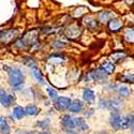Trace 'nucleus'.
I'll return each mask as SVG.
<instances>
[{
  "label": "nucleus",
  "mask_w": 134,
  "mask_h": 134,
  "mask_svg": "<svg viewBox=\"0 0 134 134\" xmlns=\"http://www.w3.org/2000/svg\"><path fill=\"white\" fill-rule=\"evenodd\" d=\"M71 103V99L70 98H66V97H60V98H57L55 102V106L57 109L59 110H64L69 107Z\"/></svg>",
  "instance_id": "nucleus-8"
},
{
  "label": "nucleus",
  "mask_w": 134,
  "mask_h": 134,
  "mask_svg": "<svg viewBox=\"0 0 134 134\" xmlns=\"http://www.w3.org/2000/svg\"><path fill=\"white\" fill-rule=\"evenodd\" d=\"M39 30H30L20 40H17L15 46L17 48H27V46H36L39 44Z\"/></svg>",
  "instance_id": "nucleus-2"
},
{
  "label": "nucleus",
  "mask_w": 134,
  "mask_h": 134,
  "mask_svg": "<svg viewBox=\"0 0 134 134\" xmlns=\"http://www.w3.org/2000/svg\"><path fill=\"white\" fill-rule=\"evenodd\" d=\"M53 46H54L55 48H57V49H61V48L64 47V43H62V42H60V41H55V42L53 43Z\"/></svg>",
  "instance_id": "nucleus-31"
},
{
  "label": "nucleus",
  "mask_w": 134,
  "mask_h": 134,
  "mask_svg": "<svg viewBox=\"0 0 134 134\" xmlns=\"http://www.w3.org/2000/svg\"><path fill=\"white\" fill-rule=\"evenodd\" d=\"M125 102L120 98H113L111 100H107V108H109L111 111H118L121 108H124Z\"/></svg>",
  "instance_id": "nucleus-5"
},
{
  "label": "nucleus",
  "mask_w": 134,
  "mask_h": 134,
  "mask_svg": "<svg viewBox=\"0 0 134 134\" xmlns=\"http://www.w3.org/2000/svg\"><path fill=\"white\" fill-rule=\"evenodd\" d=\"M17 134H32L31 132H18Z\"/></svg>",
  "instance_id": "nucleus-34"
},
{
  "label": "nucleus",
  "mask_w": 134,
  "mask_h": 134,
  "mask_svg": "<svg viewBox=\"0 0 134 134\" xmlns=\"http://www.w3.org/2000/svg\"><path fill=\"white\" fill-rule=\"evenodd\" d=\"M99 107L100 108H107V100L101 99L99 101Z\"/></svg>",
  "instance_id": "nucleus-32"
},
{
  "label": "nucleus",
  "mask_w": 134,
  "mask_h": 134,
  "mask_svg": "<svg viewBox=\"0 0 134 134\" xmlns=\"http://www.w3.org/2000/svg\"><path fill=\"white\" fill-rule=\"evenodd\" d=\"M73 121H74V126L75 128H77L80 131H87L88 130V125L86 124V121L84 120V118L82 117H76V118H73Z\"/></svg>",
  "instance_id": "nucleus-16"
},
{
  "label": "nucleus",
  "mask_w": 134,
  "mask_h": 134,
  "mask_svg": "<svg viewBox=\"0 0 134 134\" xmlns=\"http://www.w3.org/2000/svg\"><path fill=\"white\" fill-rule=\"evenodd\" d=\"M49 124H51L49 119H43V120H39L36 126L38 128H41V129H47L49 127Z\"/></svg>",
  "instance_id": "nucleus-27"
},
{
  "label": "nucleus",
  "mask_w": 134,
  "mask_h": 134,
  "mask_svg": "<svg viewBox=\"0 0 134 134\" xmlns=\"http://www.w3.org/2000/svg\"><path fill=\"white\" fill-rule=\"evenodd\" d=\"M8 74H9V84L14 88V90H20L23 88L25 76L24 73L21 72L20 69L16 68V66H11L8 69Z\"/></svg>",
  "instance_id": "nucleus-1"
},
{
  "label": "nucleus",
  "mask_w": 134,
  "mask_h": 134,
  "mask_svg": "<svg viewBox=\"0 0 134 134\" xmlns=\"http://www.w3.org/2000/svg\"><path fill=\"white\" fill-rule=\"evenodd\" d=\"M126 56H127V54L125 52H116L114 54H111L110 58H111V60H113V61H119L121 59L126 58Z\"/></svg>",
  "instance_id": "nucleus-25"
},
{
  "label": "nucleus",
  "mask_w": 134,
  "mask_h": 134,
  "mask_svg": "<svg viewBox=\"0 0 134 134\" xmlns=\"http://www.w3.org/2000/svg\"><path fill=\"white\" fill-rule=\"evenodd\" d=\"M19 36V30L17 29H8L4 31H0V41L3 43H10L17 39Z\"/></svg>",
  "instance_id": "nucleus-3"
},
{
  "label": "nucleus",
  "mask_w": 134,
  "mask_h": 134,
  "mask_svg": "<svg viewBox=\"0 0 134 134\" xmlns=\"http://www.w3.org/2000/svg\"><path fill=\"white\" fill-rule=\"evenodd\" d=\"M83 98H84V100H85L87 103H89V104L93 103V102L96 101L94 91L92 90V89H89V88L85 89V90L83 91Z\"/></svg>",
  "instance_id": "nucleus-15"
},
{
  "label": "nucleus",
  "mask_w": 134,
  "mask_h": 134,
  "mask_svg": "<svg viewBox=\"0 0 134 134\" xmlns=\"http://www.w3.org/2000/svg\"><path fill=\"white\" fill-rule=\"evenodd\" d=\"M93 113H94V109H92V108H91V109L87 110L85 115H86V117H87V118H90V117H91V116L93 115Z\"/></svg>",
  "instance_id": "nucleus-33"
},
{
  "label": "nucleus",
  "mask_w": 134,
  "mask_h": 134,
  "mask_svg": "<svg viewBox=\"0 0 134 134\" xmlns=\"http://www.w3.org/2000/svg\"><path fill=\"white\" fill-rule=\"evenodd\" d=\"M11 128L5 117H0V134H10Z\"/></svg>",
  "instance_id": "nucleus-18"
},
{
  "label": "nucleus",
  "mask_w": 134,
  "mask_h": 134,
  "mask_svg": "<svg viewBox=\"0 0 134 134\" xmlns=\"http://www.w3.org/2000/svg\"><path fill=\"white\" fill-rule=\"evenodd\" d=\"M26 116V113H25V109L21 107V106H16L14 107L13 109V117L15 119H21V118H24Z\"/></svg>",
  "instance_id": "nucleus-20"
},
{
  "label": "nucleus",
  "mask_w": 134,
  "mask_h": 134,
  "mask_svg": "<svg viewBox=\"0 0 134 134\" xmlns=\"http://www.w3.org/2000/svg\"><path fill=\"white\" fill-rule=\"evenodd\" d=\"M61 125L62 127L65 129V130H68V131H72L75 126H74V121H73V118L70 116V115H64L61 119Z\"/></svg>",
  "instance_id": "nucleus-10"
},
{
  "label": "nucleus",
  "mask_w": 134,
  "mask_h": 134,
  "mask_svg": "<svg viewBox=\"0 0 134 134\" xmlns=\"http://www.w3.org/2000/svg\"><path fill=\"white\" fill-rule=\"evenodd\" d=\"M39 134H51L49 132H41V133H39Z\"/></svg>",
  "instance_id": "nucleus-36"
},
{
  "label": "nucleus",
  "mask_w": 134,
  "mask_h": 134,
  "mask_svg": "<svg viewBox=\"0 0 134 134\" xmlns=\"http://www.w3.org/2000/svg\"><path fill=\"white\" fill-rule=\"evenodd\" d=\"M68 108L70 109L71 113L79 114V113H81V111L83 110L84 104H83L82 101H80V100H74V101H71V103H70Z\"/></svg>",
  "instance_id": "nucleus-12"
},
{
  "label": "nucleus",
  "mask_w": 134,
  "mask_h": 134,
  "mask_svg": "<svg viewBox=\"0 0 134 134\" xmlns=\"http://www.w3.org/2000/svg\"><path fill=\"white\" fill-rule=\"evenodd\" d=\"M68 134H77V133H75V132H73V131H69Z\"/></svg>",
  "instance_id": "nucleus-37"
},
{
  "label": "nucleus",
  "mask_w": 134,
  "mask_h": 134,
  "mask_svg": "<svg viewBox=\"0 0 134 134\" xmlns=\"http://www.w3.org/2000/svg\"><path fill=\"white\" fill-rule=\"evenodd\" d=\"M120 120H121V116L117 113V111H111L110 117H109L110 127L115 130H119L120 129Z\"/></svg>",
  "instance_id": "nucleus-9"
},
{
  "label": "nucleus",
  "mask_w": 134,
  "mask_h": 134,
  "mask_svg": "<svg viewBox=\"0 0 134 134\" xmlns=\"http://www.w3.org/2000/svg\"><path fill=\"white\" fill-rule=\"evenodd\" d=\"M14 102V97L7 93L2 87H0V104L4 107H9Z\"/></svg>",
  "instance_id": "nucleus-4"
},
{
  "label": "nucleus",
  "mask_w": 134,
  "mask_h": 134,
  "mask_svg": "<svg viewBox=\"0 0 134 134\" xmlns=\"http://www.w3.org/2000/svg\"><path fill=\"white\" fill-rule=\"evenodd\" d=\"M122 27V21L118 18H110L108 20V29L110 31H113V32H117L121 29Z\"/></svg>",
  "instance_id": "nucleus-13"
},
{
  "label": "nucleus",
  "mask_w": 134,
  "mask_h": 134,
  "mask_svg": "<svg viewBox=\"0 0 134 134\" xmlns=\"http://www.w3.org/2000/svg\"><path fill=\"white\" fill-rule=\"evenodd\" d=\"M127 128H131V131L133 132V114H129L128 116L121 118L120 120V129Z\"/></svg>",
  "instance_id": "nucleus-11"
},
{
  "label": "nucleus",
  "mask_w": 134,
  "mask_h": 134,
  "mask_svg": "<svg viewBox=\"0 0 134 134\" xmlns=\"http://www.w3.org/2000/svg\"><path fill=\"white\" fill-rule=\"evenodd\" d=\"M46 91H47V93H48V96H49V98H51L52 100H54V101H56V100H57L58 93H57V91H56L55 89H53L52 87H47Z\"/></svg>",
  "instance_id": "nucleus-29"
},
{
  "label": "nucleus",
  "mask_w": 134,
  "mask_h": 134,
  "mask_svg": "<svg viewBox=\"0 0 134 134\" xmlns=\"http://www.w3.org/2000/svg\"><path fill=\"white\" fill-rule=\"evenodd\" d=\"M82 32V28L80 25L77 24H72L71 26L68 27V29H65V33L70 39H76L77 37H80Z\"/></svg>",
  "instance_id": "nucleus-6"
},
{
  "label": "nucleus",
  "mask_w": 134,
  "mask_h": 134,
  "mask_svg": "<svg viewBox=\"0 0 134 134\" xmlns=\"http://www.w3.org/2000/svg\"><path fill=\"white\" fill-rule=\"evenodd\" d=\"M87 12H88V10H87L86 8H84V7H80V8H77L76 10H74L73 16H74L75 18H77V17H81L83 14H85V13H87Z\"/></svg>",
  "instance_id": "nucleus-26"
},
{
  "label": "nucleus",
  "mask_w": 134,
  "mask_h": 134,
  "mask_svg": "<svg viewBox=\"0 0 134 134\" xmlns=\"http://www.w3.org/2000/svg\"><path fill=\"white\" fill-rule=\"evenodd\" d=\"M120 80L121 82H127V83H133V80H134V77H133V74H128V75H122L120 76Z\"/></svg>",
  "instance_id": "nucleus-30"
},
{
  "label": "nucleus",
  "mask_w": 134,
  "mask_h": 134,
  "mask_svg": "<svg viewBox=\"0 0 134 134\" xmlns=\"http://www.w3.org/2000/svg\"><path fill=\"white\" fill-rule=\"evenodd\" d=\"M90 79L93 80V81H97V82H100V81H104V80H107L108 77V74L102 69V68H99L97 70H93L92 72H90Z\"/></svg>",
  "instance_id": "nucleus-7"
},
{
  "label": "nucleus",
  "mask_w": 134,
  "mask_h": 134,
  "mask_svg": "<svg viewBox=\"0 0 134 134\" xmlns=\"http://www.w3.org/2000/svg\"><path fill=\"white\" fill-rule=\"evenodd\" d=\"M133 35H134V31H133V28H128L126 30V33H125V39L130 42V43H133Z\"/></svg>",
  "instance_id": "nucleus-28"
},
{
  "label": "nucleus",
  "mask_w": 134,
  "mask_h": 134,
  "mask_svg": "<svg viewBox=\"0 0 134 134\" xmlns=\"http://www.w3.org/2000/svg\"><path fill=\"white\" fill-rule=\"evenodd\" d=\"M30 68H31L32 75H33V77L36 79V81H37L40 85H45L46 82H45V80H44V77H43V75H42V72L37 68L36 65H32V66H30Z\"/></svg>",
  "instance_id": "nucleus-14"
},
{
  "label": "nucleus",
  "mask_w": 134,
  "mask_h": 134,
  "mask_svg": "<svg viewBox=\"0 0 134 134\" xmlns=\"http://www.w3.org/2000/svg\"><path fill=\"white\" fill-rule=\"evenodd\" d=\"M84 23L86 24V26L88 28H90V29H97L98 27V24H97V20L91 17V16H87L84 18Z\"/></svg>",
  "instance_id": "nucleus-22"
},
{
  "label": "nucleus",
  "mask_w": 134,
  "mask_h": 134,
  "mask_svg": "<svg viewBox=\"0 0 134 134\" xmlns=\"http://www.w3.org/2000/svg\"><path fill=\"white\" fill-rule=\"evenodd\" d=\"M96 134H107V133L104 131V132H98V133H96Z\"/></svg>",
  "instance_id": "nucleus-35"
},
{
  "label": "nucleus",
  "mask_w": 134,
  "mask_h": 134,
  "mask_svg": "<svg viewBox=\"0 0 134 134\" xmlns=\"http://www.w3.org/2000/svg\"><path fill=\"white\" fill-rule=\"evenodd\" d=\"M25 113L29 116H37L40 113V108L37 105H28L25 108Z\"/></svg>",
  "instance_id": "nucleus-21"
},
{
  "label": "nucleus",
  "mask_w": 134,
  "mask_h": 134,
  "mask_svg": "<svg viewBox=\"0 0 134 134\" xmlns=\"http://www.w3.org/2000/svg\"><path fill=\"white\" fill-rule=\"evenodd\" d=\"M113 17H114V13L109 12V11H101V12L98 13V19L101 23H106Z\"/></svg>",
  "instance_id": "nucleus-17"
},
{
  "label": "nucleus",
  "mask_w": 134,
  "mask_h": 134,
  "mask_svg": "<svg viewBox=\"0 0 134 134\" xmlns=\"http://www.w3.org/2000/svg\"><path fill=\"white\" fill-rule=\"evenodd\" d=\"M64 59H65V57L63 55H60V54H52L49 56V60L53 63H59V62L63 61Z\"/></svg>",
  "instance_id": "nucleus-24"
},
{
  "label": "nucleus",
  "mask_w": 134,
  "mask_h": 134,
  "mask_svg": "<svg viewBox=\"0 0 134 134\" xmlns=\"http://www.w3.org/2000/svg\"><path fill=\"white\" fill-rule=\"evenodd\" d=\"M101 68L107 73V74H111L114 71H115V65L114 63H111V62H103L102 65H101Z\"/></svg>",
  "instance_id": "nucleus-23"
},
{
  "label": "nucleus",
  "mask_w": 134,
  "mask_h": 134,
  "mask_svg": "<svg viewBox=\"0 0 134 134\" xmlns=\"http://www.w3.org/2000/svg\"><path fill=\"white\" fill-rule=\"evenodd\" d=\"M116 88H117L118 93H119L121 97L129 98V97L131 96V90L128 88V86H126V85H120V86H116Z\"/></svg>",
  "instance_id": "nucleus-19"
}]
</instances>
